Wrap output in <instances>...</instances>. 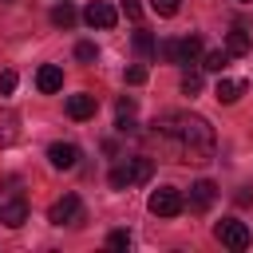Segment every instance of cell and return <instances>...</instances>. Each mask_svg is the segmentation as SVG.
Listing matches in <instances>:
<instances>
[{"instance_id":"6da1fadb","label":"cell","mask_w":253,"mask_h":253,"mask_svg":"<svg viewBox=\"0 0 253 253\" xmlns=\"http://www.w3.org/2000/svg\"><path fill=\"white\" fill-rule=\"evenodd\" d=\"M150 138L162 154H170V162H210L217 146L213 126L190 111H162L150 123Z\"/></svg>"},{"instance_id":"7a4b0ae2","label":"cell","mask_w":253,"mask_h":253,"mask_svg":"<svg viewBox=\"0 0 253 253\" xmlns=\"http://www.w3.org/2000/svg\"><path fill=\"white\" fill-rule=\"evenodd\" d=\"M150 174H154V158H142V154H134V158H123L115 170H111V190H130V186H142V182H150Z\"/></svg>"},{"instance_id":"3957f363","label":"cell","mask_w":253,"mask_h":253,"mask_svg":"<svg viewBox=\"0 0 253 253\" xmlns=\"http://www.w3.org/2000/svg\"><path fill=\"white\" fill-rule=\"evenodd\" d=\"M166 63H198L202 55V36H186V40H162L154 47Z\"/></svg>"},{"instance_id":"277c9868","label":"cell","mask_w":253,"mask_h":253,"mask_svg":"<svg viewBox=\"0 0 253 253\" xmlns=\"http://www.w3.org/2000/svg\"><path fill=\"white\" fill-rule=\"evenodd\" d=\"M182 190L178 186H158L154 194H150V202H146V210L154 213V217H178L182 213Z\"/></svg>"},{"instance_id":"5b68a950","label":"cell","mask_w":253,"mask_h":253,"mask_svg":"<svg viewBox=\"0 0 253 253\" xmlns=\"http://www.w3.org/2000/svg\"><path fill=\"white\" fill-rule=\"evenodd\" d=\"M213 237H217L225 249H237V253L249 249V241H253V237H249V225L237 221V217H221V221L213 225Z\"/></svg>"},{"instance_id":"8992f818","label":"cell","mask_w":253,"mask_h":253,"mask_svg":"<svg viewBox=\"0 0 253 253\" xmlns=\"http://www.w3.org/2000/svg\"><path fill=\"white\" fill-rule=\"evenodd\" d=\"M47 221H51V225H79V221H83V202H79L75 194H63L59 202H51Z\"/></svg>"},{"instance_id":"52a82bcc","label":"cell","mask_w":253,"mask_h":253,"mask_svg":"<svg viewBox=\"0 0 253 253\" xmlns=\"http://www.w3.org/2000/svg\"><path fill=\"white\" fill-rule=\"evenodd\" d=\"M47 162H51L55 170H71V166L79 162V146H75V142H51V146H47Z\"/></svg>"},{"instance_id":"ba28073f","label":"cell","mask_w":253,"mask_h":253,"mask_svg":"<svg viewBox=\"0 0 253 253\" xmlns=\"http://www.w3.org/2000/svg\"><path fill=\"white\" fill-rule=\"evenodd\" d=\"M213 198H217V186H213L210 178H202V182L190 186V210H194V213H206V210L213 206Z\"/></svg>"},{"instance_id":"9c48e42d","label":"cell","mask_w":253,"mask_h":253,"mask_svg":"<svg viewBox=\"0 0 253 253\" xmlns=\"http://www.w3.org/2000/svg\"><path fill=\"white\" fill-rule=\"evenodd\" d=\"M24 221H28V206H24V198H4V202H0V225L20 229Z\"/></svg>"},{"instance_id":"30bf717a","label":"cell","mask_w":253,"mask_h":253,"mask_svg":"<svg viewBox=\"0 0 253 253\" xmlns=\"http://www.w3.org/2000/svg\"><path fill=\"white\" fill-rule=\"evenodd\" d=\"M83 20H87L91 28H115V20H119V12H115L111 4H103V0H95V4H87V12H83Z\"/></svg>"},{"instance_id":"8fae6325","label":"cell","mask_w":253,"mask_h":253,"mask_svg":"<svg viewBox=\"0 0 253 253\" xmlns=\"http://www.w3.org/2000/svg\"><path fill=\"white\" fill-rule=\"evenodd\" d=\"M36 87H40L43 95H55V91L63 87V71H59L55 63H43V67L36 71Z\"/></svg>"},{"instance_id":"7c38bea8","label":"cell","mask_w":253,"mask_h":253,"mask_svg":"<svg viewBox=\"0 0 253 253\" xmlns=\"http://www.w3.org/2000/svg\"><path fill=\"white\" fill-rule=\"evenodd\" d=\"M95 107H99V103H95V95H87V91L67 95V115H71V119H79V123H83V119H91V115H95Z\"/></svg>"},{"instance_id":"4fadbf2b","label":"cell","mask_w":253,"mask_h":253,"mask_svg":"<svg viewBox=\"0 0 253 253\" xmlns=\"http://www.w3.org/2000/svg\"><path fill=\"white\" fill-rule=\"evenodd\" d=\"M16 138H20V119H16V111L0 107V150H4V146H12Z\"/></svg>"},{"instance_id":"5bb4252c","label":"cell","mask_w":253,"mask_h":253,"mask_svg":"<svg viewBox=\"0 0 253 253\" xmlns=\"http://www.w3.org/2000/svg\"><path fill=\"white\" fill-rule=\"evenodd\" d=\"M249 47H253L249 32H245L241 24H237V28H229V36H225V51H229V55H245Z\"/></svg>"},{"instance_id":"9a60e30c","label":"cell","mask_w":253,"mask_h":253,"mask_svg":"<svg viewBox=\"0 0 253 253\" xmlns=\"http://www.w3.org/2000/svg\"><path fill=\"white\" fill-rule=\"evenodd\" d=\"M221 103H237L241 95H245V83L241 79H217V91H213Z\"/></svg>"},{"instance_id":"2e32d148","label":"cell","mask_w":253,"mask_h":253,"mask_svg":"<svg viewBox=\"0 0 253 253\" xmlns=\"http://www.w3.org/2000/svg\"><path fill=\"white\" fill-rule=\"evenodd\" d=\"M75 20H79V12H75V8H71V4H67V0H63V4H55V8H51V24H55V28H71V24H75Z\"/></svg>"},{"instance_id":"e0dca14e","label":"cell","mask_w":253,"mask_h":253,"mask_svg":"<svg viewBox=\"0 0 253 253\" xmlns=\"http://www.w3.org/2000/svg\"><path fill=\"white\" fill-rule=\"evenodd\" d=\"M225 63H229V51L225 47H213V51H206V71H225Z\"/></svg>"},{"instance_id":"ac0fdd59","label":"cell","mask_w":253,"mask_h":253,"mask_svg":"<svg viewBox=\"0 0 253 253\" xmlns=\"http://www.w3.org/2000/svg\"><path fill=\"white\" fill-rule=\"evenodd\" d=\"M154 47H158V43H154L150 32H134V51H138V55H154Z\"/></svg>"},{"instance_id":"d6986e66","label":"cell","mask_w":253,"mask_h":253,"mask_svg":"<svg viewBox=\"0 0 253 253\" xmlns=\"http://www.w3.org/2000/svg\"><path fill=\"white\" fill-rule=\"evenodd\" d=\"M75 59H79V63H95V59H99V47H95L91 40H83V43H75Z\"/></svg>"},{"instance_id":"ffe728a7","label":"cell","mask_w":253,"mask_h":253,"mask_svg":"<svg viewBox=\"0 0 253 253\" xmlns=\"http://www.w3.org/2000/svg\"><path fill=\"white\" fill-rule=\"evenodd\" d=\"M202 91V71H186L182 75V95H198Z\"/></svg>"},{"instance_id":"44dd1931","label":"cell","mask_w":253,"mask_h":253,"mask_svg":"<svg viewBox=\"0 0 253 253\" xmlns=\"http://www.w3.org/2000/svg\"><path fill=\"white\" fill-rule=\"evenodd\" d=\"M107 245H111V249H130V233H126V229H115V233L107 237Z\"/></svg>"},{"instance_id":"7402d4cb","label":"cell","mask_w":253,"mask_h":253,"mask_svg":"<svg viewBox=\"0 0 253 253\" xmlns=\"http://www.w3.org/2000/svg\"><path fill=\"white\" fill-rule=\"evenodd\" d=\"M16 83H20V79H16V71H8V67H4V71H0V95H12V91H16Z\"/></svg>"},{"instance_id":"603a6c76","label":"cell","mask_w":253,"mask_h":253,"mask_svg":"<svg viewBox=\"0 0 253 253\" xmlns=\"http://www.w3.org/2000/svg\"><path fill=\"white\" fill-rule=\"evenodd\" d=\"M178 4H182V0H150V8H154L158 16H174V12H178Z\"/></svg>"},{"instance_id":"cb8c5ba5","label":"cell","mask_w":253,"mask_h":253,"mask_svg":"<svg viewBox=\"0 0 253 253\" xmlns=\"http://www.w3.org/2000/svg\"><path fill=\"white\" fill-rule=\"evenodd\" d=\"M126 83H146V67H126Z\"/></svg>"},{"instance_id":"d4e9b609","label":"cell","mask_w":253,"mask_h":253,"mask_svg":"<svg viewBox=\"0 0 253 253\" xmlns=\"http://www.w3.org/2000/svg\"><path fill=\"white\" fill-rule=\"evenodd\" d=\"M123 12H126L130 20H138V16H142V4H138V0H123Z\"/></svg>"},{"instance_id":"484cf974","label":"cell","mask_w":253,"mask_h":253,"mask_svg":"<svg viewBox=\"0 0 253 253\" xmlns=\"http://www.w3.org/2000/svg\"><path fill=\"white\" fill-rule=\"evenodd\" d=\"M241 4H249V0H241Z\"/></svg>"}]
</instances>
